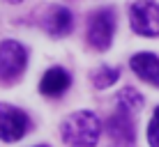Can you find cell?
<instances>
[{
  "instance_id": "cell-2",
  "label": "cell",
  "mask_w": 159,
  "mask_h": 147,
  "mask_svg": "<svg viewBox=\"0 0 159 147\" xmlns=\"http://www.w3.org/2000/svg\"><path fill=\"white\" fill-rule=\"evenodd\" d=\"M129 23L131 30L143 37L159 35V5L157 0H136L129 7Z\"/></svg>"
},
{
  "instance_id": "cell-1",
  "label": "cell",
  "mask_w": 159,
  "mask_h": 147,
  "mask_svg": "<svg viewBox=\"0 0 159 147\" xmlns=\"http://www.w3.org/2000/svg\"><path fill=\"white\" fill-rule=\"evenodd\" d=\"M62 140L72 147H95L102 136V122L92 110L72 113L60 127Z\"/></svg>"
},
{
  "instance_id": "cell-8",
  "label": "cell",
  "mask_w": 159,
  "mask_h": 147,
  "mask_svg": "<svg viewBox=\"0 0 159 147\" xmlns=\"http://www.w3.org/2000/svg\"><path fill=\"white\" fill-rule=\"evenodd\" d=\"M69 83H72L69 74L65 71V69H60V67H53V69H48V71L42 76L39 92L46 94V97H60L65 90L69 88Z\"/></svg>"
},
{
  "instance_id": "cell-12",
  "label": "cell",
  "mask_w": 159,
  "mask_h": 147,
  "mask_svg": "<svg viewBox=\"0 0 159 147\" xmlns=\"http://www.w3.org/2000/svg\"><path fill=\"white\" fill-rule=\"evenodd\" d=\"M148 143H150V147H159V108H155V115L148 127Z\"/></svg>"
},
{
  "instance_id": "cell-3",
  "label": "cell",
  "mask_w": 159,
  "mask_h": 147,
  "mask_svg": "<svg viewBox=\"0 0 159 147\" xmlns=\"http://www.w3.org/2000/svg\"><path fill=\"white\" fill-rule=\"evenodd\" d=\"M113 32H116V16L111 9H99L90 16V25H88V41L97 51H106L111 46Z\"/></svg>"
},
{
  "instance_id": "cell-13",
  "label": "cell",
  "mask_w": 159,
  "mask_h": 147,
  "mask_svg": "<svg viewBox=\"0 0 159 147\" xmlns=\"http://www.w3.org/2000/svg\"><path fill=\"white\" fill-rule=\"evenodd\" d=\"M7 2H21V0H7Z\"/></svg>"
},
{
  "instance_id": "cell-6",
  "label": "cell",
  "mask_w": 159,
  "mask_h": 147,
  "mask_svg": "<svg viewBox=\"0 0 159 147\" xmlns=\"http://www.w3.org/2000/svg\"><path fill=\"white\" fill-rule=\"evenodd\" d=\"M129 64H131V71L139 78H143L145 83L159 88V58L157 55H152V53H136L129 60Z\"/></svg>"
},
{
  "instance_id": "cell-7",
  "label": "cell",
  "mask_w": 159,
  "mask_h": 147,
  "mask_svg": "<svg viewBox=\"0 0 159 147\" xmlns=\"http://www.w3.org/2000/svg\"><path fill=\"white\" fill-rule=\"evenodd\" d=\"M108 129V136L116 140V145H122V147H134V122L127 113H118L108 119L106 124Z\"/></svg>"
},
{
  "instance_id": "cell-5",
  "label": "cell",
  "mask_w": 159,
  "mask_h": 147,
  "mask_svg": "<svg viewBox=\"0 0 159 147\" xmlns=\"http://www.w3.org/2000/svg\"><path fill=\"white\" fill-rule=\"evenodd\" d=\"M28 129V115L9 103H0V140L16 143L25 136Z\"/></svg>"
},
{
  "instance_id": "cell-10",
  "label": "cell",
  "mask_w": 159,
  "mask_h": 147,
  "mask_svg": "<svg viewBox=\"0 0 159 147\" xmlns=\"http://www.w3.org/2000/svg\"><path fill=\"white\" fill-rule=\"evenodd\" d=\"M118 110L120 113H127V115H131V113L141 110L143 108V94L141 92H136L134 88H125L118 92Z\"/></svg>"
},
{
  "instance_id": "cell-9",
  "label": "cell",
  "mask_w": 159,
  "mask_h": 147,
  "mask_svg": "<svg viewBox=\"0 0 159 147\" xmlns=\"http://www.w3.org/2000/svg\"><path fill=\"white\" fill-rule=\"evenodd\" d=\"M44 28H46L48 35L53 37H62L72 30V12L67 7H53L48 12L46 21H44Z\"/></svg>"
},
{
  "instance_id": "cell-4",
  "label": "cell",
  "mask_w": 159,
  "mask_h": 147,
  "mask_svg": "<svg viewBox=\"0 0 159 147\" xmlns=\"http://www.w3.org/2000/svg\"><path fill=\"white\" fill-rule=\"evenodd\" d=\"M25 64H28V53L19 41L7 39L0 44V78L2 80H12L21 76Z\"/></svg>"
},
{
  "instance_id": "cell-11",
  "label": "cell",
  "mask_w": 159,
  "mask_h": 147,
  "mask_svg": "<svg viewBox=\"0 0 159 147\" xmlns=\"http://www.w3.org/2000/svg\"><path fill=\"white\" fill-rule=\"evenodd\" d=\"M118 78H120V69L118 67H106V64H102V67L92 74L95 88H108V85H113Z\"/></svg>"
},
{
  "instance_id": "cell-14",
  "label": "cell",
  "mask_w": 159,
  "mask_h": 147,
  "mask_svg": "<svg viewBox=\"0 0 159 147\" xmlns=\"http://www.w3.org/2000/svg\"><path fill=\"white\" fill-rule=\"evenodd\" d=\"M118 147H122V145H118Z\"/></svg>"
}]
</instances>
